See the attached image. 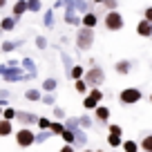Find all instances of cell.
<instances>
[{
  "instance_id": "cell-32",
  "label": "cell",
  "mask_w": 152,
  "mask_h": 152,
  "mask_svg": "<svg viewBox=\"0 0 152 152\" xmlns=\"http://www.w3.org/2000/svg\"><path fill=\"white\" fill-rule=\"evenodd\" d=\"M139 145H141V152H152V134H145Z\"/></svg>"
},
{
  "instance_id": "cell-21",
  "label": "cell",
  "mask_w": 152,
  "mask_h": 152,
  "mask_svg": "<svg viewBox=\"0 0 152 152\" xmlns=\"http://www.w3.org/2000/svg\"><path fill=\"white\" fill-rule=\"evenodd\" d=\"M83 76H85V67H83V65H74L69 69V74H67V78H72V81H81Z\"/></svg>"
},
{
  "instance_id": "cell-48",
  "label": "cell",
  "mask_w": 152,
  "mask_h": 152,
  "mask_svg": "<svg viewBox=\"0 0 152 152\" xmlns=\"http://www.w3.org/2000/svg\"><path fill=\"white\" fill-rule=\"evenodd\" d=\"M7 7V0H0V9H5Z\"/></svg>"
},
{
  "instance_id": "cell-50",
  "label": "cell",
  "mask_w": 152,
  "mask_h": 152,
  "mask_svg": "<svg viewBox=\"0 0 152 152\" xmlns=\"http://www.w3.org/2000/svg\"><path fill=\"white\" fill-rule=\"evenodd\" d=\"M83 152H96V150H90V148H83Z\"/></svg>"
},
{
  "instance_id": "cell-27",
  "label": "cell",
  "mask_w": 152,
  "mask_h": 152,
  "mask_svg": "<svg viewBox=\"0 0 152 152\" xmlns=\"http://www.w3.org/2000/svg\"><path fill=\"white\" fill-rule=\"evenodd\" d=\"M107 145H112L114 150H119V148L123 145V137H119V134H107Z\"/></svg>"
},
{
  "instance_id": "cell-1",
  "label": "cell",
  "mask_w": 152,
  "mask_h": 152,
  "mask_svg": "<svg viewBox=\"0 0 152 152\" xmlns=\"http://www.w3.org/2000/svg\"><path fill=\"white\" fill-rule=\"evenodd\" d=\"M94 40H96L94 29L78 27V31H76V49H78V52H90V49L94 47Z\"/></svg>"
},
{
  "instance_id": "cell-23",
  "label": "cell",
  "mask_w": 152,
  "mask_h": 152,
  "mask_svg": "<svg viewBox=\"0 0 152 152\" xmlns=\"http://www.w3.org/2000/svg\"><path fill=\"white\" fill-rule=\"evenodd\" d=\"M76 2V11H78V14H87V11H92V5H94V2H90V0H74Z\"/></svg>"
},
{
  "instance_id": "cell-44",
  "label": "cell",
  "mask_w": 152,
  "mask_h": 152,
  "mask_svg": "<svg viewBox=\"0 0 152 152\" xmlns=\"http://www.w3.org/2000/svg\"><path fill=\"white\" fill-rule=\"evenodd\" d=\"M7 67H9V65H7V63H0V81H2V74H5V72H7Z\"/></svg>"
},
{
  "instance_id": "cell-35",
  "label": "cell",
  "mask_w": 152,
  "mask_h": 152,
  "mask_svg": "<svg viewBox=\"0 0 152 152\" xmlns=\"http://www.w3.org/2000/svg\"><path fill=\"white\" fill-rule=\"evenodd\" d=\"M94 123H96V121L92 119V116L81 114V128H83V130H92V128H94Z\"/></svg>"
},
{
  "instance_id": "cell-5",
  "label": "cell",
  "mask_w": 152,
  "mask_h": 152,
  "mask_svg": "<svg viewBox=\"0 0 152 152\" xmlns=\"http://www.w3.org/2000/svg\"><path fill=\"white\" fill-rule=\"evenodd\" d=\"M143 99V92L139 87H125L119 92V103L121 105H137Z\"/></svg>"
},
{
  "instance_id": "cell-54",
  "label": "cell",
  "mask_w": 152,
  "mask_h": 152,
  "mask_svg": "<svg viewBox=\"0 0 152 152\" xmlns=\"http://www.w3.org/2000/svg\"><path fill=\"white\" fill-rule=\"evenodd\" d=\"M96 152H105V150H96Z\"/></svg>"
},
{
  "instance_id": "cell-52",
  "label": "cell",
  "mask_w": 152,
  "mask_h": 152,
  "mask_svg": "<svg viewBox=\"0 0 152 152\" xmlns=\"http://www.w3.org/2000/svg\"><path fill=\"white\" fill-rule=\"evenodd\" d=\"M150 103H152V92H150Z\"/></svg>"
},
{
  "instance_id": "cell-29",
  "label": "cell",
  "mask_w": 152,
  "mask_h": 152,
  "mask_svg": "<svg viewBox=\"0 0 152 152\" xmlns=\"http://www.w3.org/2000/svg\"><path fill=\"white\" fill-rule=\"evenodd\" d=\"M139 150H141V145L137 141H132V139H125L123 141V152H139Z\"/></svg>"
},
{
  "instance_id": "cell-28",
  "label": "cell",
  "mask_w": 152,
  "mask_h": 152,
  "mask_svg": "<svg viewBox=\"0 0 152 152\" xmlns=\"http://www.w3.org/2000/svg\"><path fill=\"white\" fill-rule=\"evenodd\" d=\"M52 114H54V121H65V119H67L65 107H61V105H54V107H52Z\"/></svg>"
},
{
  "instance_id": "cell-15",
  "label": "cell",
  "mask_w": 152,
  "mask_h": 152,
  "mask_svg": "<svg viewBox=\"0 0 152 152\" xmlns=\"http://www.w3.org/2000/svg\"><path fill=\"white\" fill-rule=\"evenodd\" d=\"M74 134H76L74 148H87V130L78 128V130H74Z\"/></svg>"
},
{
  "instance_id": "cell-4",
  "label": "cell",
  "mask_w": 152,
  "mask_h": 152,
  "mask_svg": "<svg viewBox=\"0 0 152 152\" xmlns=\"http://www.w3.org/2000/svg\"><path fill=\"white\" fill-rule=\"evenodd\" d=\"M85 83L90 85V90L92 87H101L105 83V69L103 67H99V65H94V67H87V72H85Z\"/></svg>"
},
{
  "instance_id": "cell-19",
  "label": "cell",
  "mask_w": 152,
  "mask_h": 152,
  "mask_svg": "<svg viewBox=\"0 0 152 152\" xmlns=\"http://www.w3.org/2000/svg\"><path fill=\"white\" fill-rule=\"evenodd\" d=\"M96 25H99V16H96L94 11H87V14H83V25H81V27H90V29H94Z\"/></svg>"
},
{
  "instance_id": "cell-31",
  "label": "cell",
  "mask_w": 152,
  "mask_h": 152,
  "mask_svg": "<svg viewBox=\"0 0 152 152\" xmlns=\"http://www.w3.org/2000/svg\"><path fill=\"white\" fill-rule=\"evenodd\" d=\"M34 45H36V49H40V52H45V49L49 47V40L45 36H36L34 38Z\"/></svg>"
},
{
  "instance_id": "cell-6",
  "label": "cell",
  "mask_w": 152,
  "mask_h": 152,
  "mask_svg": "<svg viewBox=\"0 0 152 152\" xmlns=\"http://www.w3.org/2000/svg\"><path fill=\"white\" fill-rule=\"evenodd\" d=\"M103 99H105V92H101V87H92V90L83 96V107L85 110H96Z\"/></svg>"
},
{
  "instance_id": "cell-43",
  "label": "cell",
  "mask_w": 152,
  "mask_h": 152,
  "mask_svg": "<svg viewBox=\"0 0 152 152\" xmlns=\"http://www.w3.org/2000/svg\"><path fill=\"white\" fill-rule=\"evenodd\" d=\"M58 152H76V148H74V145H69V143H65V145H63Z\"/></svg>"
},
{
  "instance_id": "cell-8",
  "label": "cell",
  "mask_w": 152,
  "mask_h": 152,
  "mask_svg": "<svg viewBox=\"0 0 152 152\" xmlns=\"http://www.w3.org/2000/svg\"><path fill=\"white\" fill-rule=\"evenodd\" d=\"M38 114L34 112H27V110H18V114H16V123H20V128H31V125L38 123Z\"/></svg>"
},
{
  "instance_id": "cell-7",
  "label": "cell",
  "mask_w": 152,
  "mask_h": 152,
  "mask_svg": "<svg viewBox=\"0 0 152 152\" xmlns=\"http://www.w3.org/2000/svg\"><path fill=\"white\" fill-rule=\"evenodd\" d=\"M34 137H36V132H34L31 128H18L16 130V145L18 148H31L34 145Z\"/></svg>"
},
{
  "instance_id": "cell-26",
  "label": "cell",
  "mask_w": 152,
  "mask_h": 152,
  "mask_svg": "<svg viewBox=\"0 0 152 152\" xmlns=\"http://www.w3.org/2000/svg\"><path fill=\"white\" fill-rule=\"evenodd\" d=\"M63 123H65V128H69V130H78L81 128V116H67Z\"/></svg>"
},
{
  "instance_id": "cell-47",
  "label": "cell",
  "mask_w": 152,
  "mask_h": 152,
  "mask_svg": "<svg viewBox=\"0 0 152 152\" xmlns=\"http://www.w3.org/2000/svg\"><path fill=\"white\" fill-rule=\"evenodd\" d=\"M7 101H9V99H2V96H0V107H9V103H7Z\"/></svg>"
},
{
  "instance_id": "cell-37",
  "label": "cell",
  "mask_w": 152,
  "mask_h": 152,
  "mask_svg": "<svg viewBox=\"0 0 152 152\" xmlns=\"http://www.w3.org/2000/svg\"><path fill=\"white\" fill-rule=\"evenodd\" d=\"M61 139L65 143H69V145H74V141H76V134H74V130H69V128H65V132L61 134Z\"/></svg>"
},
{
  "instance_id": "cell-39",
  "label": "cell",
  "mask_w": 152,
  "mask_h": 152,
  "mask_svg": "<svg viewBox=\"0 0 152 152\" xmlns=\"http://www.w3.org/2000/svg\"><path fill=\"white\" fill-rule=\"evenodd\" d=\"M36 125H38V130H49V128H52V119H47V116H40Z\"/></svg>"
},
{
  "instance_id": "cell-9",
  "label": "cell",
  "mask_w": 152,
  "mask_h": 152,
  "mask_svg": "<svg viewBox=\"0 0 152 152\" xmlns=\"http://www.w3.org/2000/svg\"><path fill=\"white\" fill-rule=\"evenodd\" d=\"M132 67H134V61H128V58H123V61H116V63H114V72H116L119 76H130Z\"/></svg>"
},
{
  "instance_id": "cell-22",
  "label": "cell",
  "mask_w": 152,
  "mask_h": 152,
  "mask_svg": "<svg viewBox=\"0 0 152 152\" xmlns=\"http://www.w3.org/2000/svg\"><path fill=\"white\" fill-rule=\"evenodd\" d=\"M58 87V78H54V76H47L43 81V85H40V90L43 92H54Z\"/></svg>"
},
{
  "instance_id": "cell-55",
  "label": "cell",
  "mask_w": 152,
  "mask_h": 152,
  "mask_svg": "<svg viewBox=\"0 0 152 152\" xmlns=\"http://www.w3.org/2000/svg\"><path fill=\"white\" fill-rule=\"evenodd\" d=\"M114 152H119V150H114Z\"/></svg>"
},
{
  "instance_id": "cell-46",
  "label": "cell",
  "mask_w": 152,
  "mask_h": 152,
  "mask_svg": "<svg viewBox=\"0 0 152 152\" xmlns=\"http://www.w3.org/2000/svg\"><path fill=\"white\" fill-rule=\"evenodd\" d=\"M0 96H2V99H9V96H11V92L5 87V90H0Z\"/></svg>"
},
{
  "instance_id": "cell-34",
  "label": "cell",
  "mask_w": 152,
  "mask_h": 152,
  "mask_svg": "<svg viewBox=\"0 0 152 152\" xmlns=\"http://www.w3.org/2000/svg\"><path fill=\"white\" fill-rule=\"evenodd\" d=\"M40 103H43V105H49V107H54V105H56V94H54V92H45Z\"/></svg>"
},
{
  "instance_id": "cell-49",
  "label": "cell",
  "mask_w": 152,
  "mask_h": 152,
  "mask_svg": "<svg viewBox=\"0 0 152 152\" xmlns=\"http://www.w3.org/2000/svg\"><path fill=\"white\" fill-rule=\"evenodd\" d=\"M92 2H94V5H103V0H92Z\"/></svg>"
},
{
  "instance_id": "cell-12",
  "label": "cell",
  "mask_w": 152,
  "mask_h": 152,
  "mask_svg": "<svg viewBox=\"0 0 152 152\" xmlns=\"http://www.w3.org/2000/svg\"><path fill=\"white\" fill-rule=\"evenodd\" d=\"M29 11V7H27V0H16L14 2V7H11V16H14V18H23L25 14H27Z\"/></svg>"
},
{
  "instance_id": "cell-45",
  "label": "cell",
  "mask_w": 152,
  "mask_h": 152,
  "mask_svg": "<svg viewBox=\"0 0 152 152\" xmlns=\"http://www.w3.org/2000/svg\"><path fill=\"white\" fill-rule=\"evenodd\" d=\"M61 7H65V2H63V0H56V2L52 5V9H61Z\"/></svg>"
},
{
  "instance_id": "cell-51",
  "label": "cell",
  "mask_w": 152,
  "mask_h": 152,
  "mask_svg": "<svg viewBox=\"0 0 152 152\" xmlns=\"http://www.w3.org/2000/svg\"><path fill=\"white\" fill-rule=\"evenodd\" d=\"M2 110H5V107H0V119H2Z\"/></svg>"
},
{
  "instance_id": "cell-36",
  "label": "cell",
  "mask_w": 152,
  "mask_h": 152,
  "mask_svg": "<svg viewBox=\"0 0 152 152\" xmlns=\"http://www.w3.org/2000/svg\"><path fill=\"white\" fill-rule=\"evenodd\" d=\"M27 7H29L31 14H40V11H43V2H40V0H27Z\"/></svg>"
},
{
  "instance_id": "cell-38",
  "label": "cell",
  "mask_w": 152,
  "mask_h": 152,
  "mask_svg": "<svg viewBox=\"0 0 152 152\" xmlns=\"http://www.w3.org/2000/svg\"><path fill=\"white\" fill-rule=\"evenodd\" d=\"M16 114H18V110H16V107H5V110H2V119L16 121Z\"/></svg>"
},
{
  "instance_id": "cell-40",
  "label": "cell",
  "mask_w": 152,
  "mask_h": 152,
  "mask_svg": "<svg viewBox=\"0 0 152 152\" xmlns=\"http://www.w3.org/2000/svg\"><path fill=\"white\" fill-rule=\"evenodd\" d=\"M103 7L107 11H116L119 9V0H103Z\"/></svg>"
},
{
  "instance_id": "cell-41",
  "label": "cell",
  "mask_w": 152,
  "mask_h": 152,
  "mask_svg": "<svg viewBox=\"0 0 152 152\" xmlns=\"http://www.w3.org/2000/svg\"><path fill=\"white\" fill-rule=\"evenodd\" d=\"M107 132H110V134H119V137H123V128H121V125H116V123H110V125H107Z\"/></svg>"
},
{
  "instance_id": "cell-3",
  "label": "cell",
  "mask_w": 152,
  "mask_h": 152,
  "mask_svg": "<svg viewBox=\"0 0 152 152\" xmlns=\"http://www.w3.org/2000/svg\"><path fill=\"white\" fill-rule=\"evenodd\" d=\"M103 25H105V29L107 31H121V29L125 27V18H123V14H121L119 9L116 11H105V18H103Z\"/></svg>"
},
{
  "instance_id": "cell-53",
  "label": "cell",
  "mask_w": 152,
  "mask_h": 152,
  "mask_svg": "<svg viewBox=\"0 0 152 152\" xmlns=\"http://www.w3.org/2000/svg\"><path fill=\"white\" fill-rule=\"evenodd\" d=\"M2 34H5V31H2V29H0V36H2Z\"/></svg>"
},
{
  "instance_id": "cell-20",
  "label": "cell",
  "mask_w": 152,
  "mask_h": 152,
  "mask_svg": "<svg viewBox=\"0 0 152 152\" xmlns=\"http://www.w3.org/2000/svg\"><path fill=\"white\" fill-rule=\"evenodd\" d=\"M14 121H7V119H0V137H11L14 134Z\"/></svg>"
},
{
  "instance_id": "cell-16",
  "label": "cell",
  "mask_w": 152,
  "mask_h": 152,
  "mask_svg": "<svg viewBox=\"0 0 152 152\" xmlns=\"http://www.w3.org/2000/svg\"><path fill=\"white\" fill-rule=\"evenodd\" d=\"M52 137H54L52 130H38L36 137H34V145H43V143H47Z\"/></svg>"
},
{
  "instance_id": "cell-42",
  "label": "cell",
  "mask_w": 152,
  "mask_h": 152,
  "mask_svg": "<svg viewBox=\"0 0 152 152\" xmlns=\"http://www.w3.org/2000/svg\"><path fill=\"white\" fill-rule=\"evenodd\" d=\"M143 18H145V20H150V23H152V5L143 9Z\"/></svg>"
},
{
  "instance_id": "cell-11",
  "label": "cell",
  "mask_w": 152,
  "mask_h": 152,
  "mask_svg": "<svg viewBox=\"0 0 152 152\" xmlns=\"http://www.w3.org/2000/svg\"><path fill=\"white\" fill-rule=\"evenodd\" d=\"M110 114H112V112H110L107 105H99V107L94 110V121H96L99 125H105V123L110 121Z\"/></svg>"
},
{
  "instance_id": "cell-33",
  "label": "cell",
  "mask_w": 152,
  "mask_h": 152,
  "mask_svg": "<svg viewBox=\"0 0 152 152\" xmlns=\"http://www.w3.org/2000/svg\"><path fill=\"white\" fill-rule=\"evenodd\" d=\"M87 90H90V85L85 83V78L74 81V92H78V94H87Z\"/></svg>"
},
{
  "instance_id": "cell-17",
  "label": "cell",
  "mask_w": 152,
  "mask_h": 152,
  "mask_svg": "<svg viewBox=\"0 0 152 152\" xmlns=\"http://www.w3.org/2000/svg\"><path fill=\"white\" fill-rule=\"evenodd\" d=\"M56 9H47L43 14V27L45 29H54V25H56V14H54Z\"/></svg>"
},
{
  "instance_id": "cell-10",
  "label": "cell",
  "mask_w": 152,
  "mask_h": 152,
  "mask_svg": "<svg viewBox=\"0 0 152 152\" xmlns=\"http://www.w3.org/2000/svg\"><path fill=\"white\" fill-rule=\"evenodd\" d=\"M134 31H137V36H141V38H152V23L150 20H139L137 23V27H134Z\"/></svg>"
},
{
  "instance_id": "cell-13",
  "label": "cell",
  "mask_w": 152,
  "mask_h": 152,
  "mask_svg": "<svg viewBox=\"0 0 152 152\" xmlns=\"http://www.w3.org/2000/svg\"><path fill=\"white\" fill-rule=\"evenodd\" d=\"M16 25H18V18H14V16H5V18H0V29H2L5 34L14 31Z\"/></svg>"
},
{
  "instance_id": "cell-18",
  "label": "cell",
  "mask_w": 152,
  "mask_h": 152,
  "mask_svg": "<svg viewBox=\"0 0 152 152\" xmlns=\"http://www.w3.org/2000/svg\"><path fill=\"white\" fill-rule=\"evenodd\" d=\"M43 90H36V87H29V90H25V99L31 101V103H38V101H43Z\"/></svg>"
},
{
  "instance_id": "cell-24",
  "label": "cell",
  "mask_w": 152,
  "mask_h": 152,
  "mask_svg": "<svg viewBox=\"0 0 152 152\" xmlns=\"http://www.w3.org/2000/svg\"><path fill=\"white\" fill-rule=\"evenodd\" d=\"M14 49H18V40H2V43H0V52L2 54H9V52H14Z\"/></svg>"
},
{
  "instance_id": "cell-2",
  "label": "cell",
  "mask_w": 152,
  "mask_h": 152,
  "mask_svg": "<svg viewBox=\"0 0 152 152\" xmlns=\"http://www.w3.org/2000/svg\"><path fill=\"white\" fill-rule=\"evenodd\" d=\"M2 81L5 83H27V81H34V76L29 72H25L23 65H16V67H7V72L2 74Z\"/></svg>"
},
{
  "instance_id": "cell-30",
  "label": "cell",
  "mask_w": 152,
  "mask_h": 152,
  "mask_svg": "<svg viewBox=\"0 0 152 152\" xmlns=\"http://www.w3.org/2000/svg\"><path fill=\"white\" fill-rule=\"evenodd\" d=\"M49 130H52L54 137H61V134L65 132V123H63V121H52V128Z\"/></svg>"
},
{
  "instance_id": "cell-25",
  "label": "cell",
  "mask_w": 152,
  "mask_h": 152,
  "mask_svg": "<svg viewBox=\"0 0 152 152\" xmlns=\"http://www.w3.org/2000/svg\"><path fill=\"white\" fill-rule=\"evenodd\" d=\"M61 61H63V67H65V74H69V69L76 65L74 61H72V56L67 52H61Z\"/></svg>"
},
{
  "instance_id": "cell-14",
  "label": "cell",
  "mask_w": 152,
  "mask_h": 152,
  "mask_svg": "<svg viewBox=\"0 0 152 152\" xmlns=\"http://www.w3.org/2000/svg\"><path fill=\"white\" fill-rule=\"evenodd\" d=\"M20 65H23V69H25V72H29L34 78L38 76V67H36V63H34V58H31V56H23Z\"/></svg>"
}]
</instances>
